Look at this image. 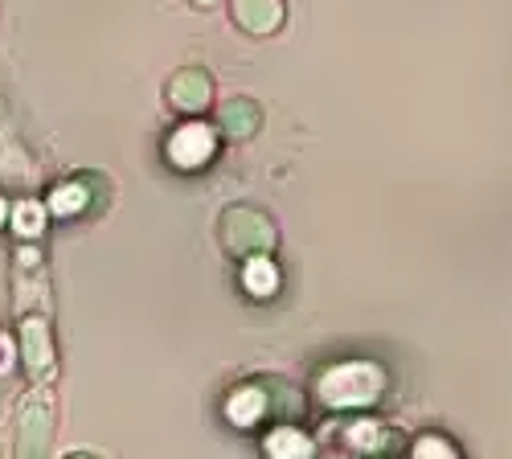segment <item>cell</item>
I'll return each mask as SVG.
<instances>
[{
	"label": "cell",
	"instance_id": "9a60e30c",
	"mask_svg": "<svg viewBox=\"0 0 512 459\" xmlns=\"http://www.w3.org/2000/svg\"><path fill=\"white\" fill-rule=\"evenodd\" d=\"M349 443L361 447V451H381V443H386V431H381V423H357L349 431Z\"/></svg>",
	"mask_w": 512,
	"mask_h": 459
},
{
	"label": "cell",
	"instance_id": "ac0fdd59",
	"mask_svg": "<svg viewBox=\"0 0 512 459\" xmlns=\"http://www.w3.org/2000/svg\"><path fill=\"white\" fill-rule=\"evenodd\" d=\"M5 214H9V210H5V201H0V222H5Z\"/></svg>",
	"mask_w": 512,
	"mask_h": 459
},
{
	"label": "cell",
	"instance_id": "8992f818",
	"mask_svg": "<svg viewBox=\"0 0 512 459\" xmlns=\"http://www.w3.org/2000/svg\"><path fill=\"white\" fill-rule=\"evenodd\" d=\"M271 390V378H259V382H246V386H238L234 394H230V402H226V414L238 423V427H259V423H267L271 414H295V410H287V406H279L275 402V394H267Z\"/></svg>",
	"mask_w": 512,
	"mask_h": 459
},
{
	"label": "cell",
	"instance_id": "5b68a950",
	"mask_svg": "<svg viewBox=\"0 0 512 459\" xmlns=\"http://www.w3.org/2000/svg\"><path fill=\"white\" fill-rule=\"evenodd\" d=\"M164 99L181 115H201L213 107V74L205 66H181L164 87Z\"/></svg>",
	"mask_w": 512,
	"mask_h": 459
},
{
	"label": "cell",
	"instance_id": "2e32d148",
	"mask_svg": "<svg viewBox=\"0 0 512 459\" xmlns=\"http://www.w3.org/2000/svg\"><path fill=\"white\" fill-rule=\"evenodd\" d=\"M62 459H103V455H95V451H70V455H62Z\"/></svg>",
	"mask_w": 512,
	"mask_h": 459
},
{
	"label": "cell",
	"instance_id": "9c48e42d",
	"mask_svg": "<svg viewBox=\"0 0 512 459\" xmlns=\"http://www.w3.org/2000/svg\"><path fill=\"white\" fill-rule=\"evenodd\" d=\"M218 128H222L226 140H250L254 132L263 128V107L254 99H246V95L226 99L222 111H218Z\"/></svg>",
	"mask_w": 512,
	"mask_h": 459
},
{
	"label": "cell",
	"instance_id": "8fae6325",
	"mask_svg": "<svg viewBox=\"0 0 512 459\" xmlns=\"http://www.w3.org/2000/svg\"><path fill=\"white\" fill-rule=\"evenodd\" d=\"M87 185H91V177H74V181L58 185V189H54V197H50V210H54V214L95 210V197H87Z\"/></svg>",
	"mask_w": 512,
	"mask_h": 459
},
{
	"label": "cell",
	"instance_id": "e0dca14e",
	"mask_svg": "<svg viewBox=\"0 0 512 459\" xmlns=\"http://www.w3.org/2000/svg\"><path fill=\"white\" fill-rule=\"evenodd\" d=\"M189 5H197V9H218L222 0H189Z\"/></svg>",
	"mask_w": 512,
	"mask_h": 459
},
{
	"label": "cell",
	"instance_id": "30bf717a",
	"mask_svg": "<svg viewBox=\"0 0 512 459\" xmlns=\"http://www.w3.org/2000/svg\"><path fill=\"white\" fill-rule=\"evenodd\" d=\"M267 455L271 459H312L316 455V447H312V439L300 431V427H291V423H283V427H275L271 435H267Z\"/></svg>",
	"mask_w": 512,
	"mask_h": 459
},
{
	"label": "cell",
	"instance_id": "d6986e66",
	"mask_svg": "<svg viewBox=\"0 0 512 459\" xmlns=\"http://www.w3.org/2000/svg\"><path fill=\"white\" fill-rule=\"evenodd\" d=\"M0 459H5V451H0Z\"/></svg>",
	"mask_w": 512,
	"mask_h": 459
},
{
	"label": "cell",
	"instance_id": "4fadbf2b",
	"mask_svg": "<svg viewBox=\"0 0 512 459\" xmlns=\"http://www.w3.org/2000/svg\"><path fill=\"white\" fill-rule=\"evenodd\" d=\"M13 226H17V234H21V238H37V234H41V226H46V210H41V205L21 201L17 210H13Z\"/></svg>",
	"mask_w": 512,
	"mask_h": 459
},
{
	"label": "cell",
	"instance_id": "52a82bcc",
	"mask_svg": "<svg viewBox=\"0 0 512 459\" xmlns=\"http://www.w3.org/2000/svg\"><path fill=\"white\" fill-rule=\"evenodd\" d=\"M213 152H218V136L197 119L181 123V128L173 132V140H168V160H173L177 169H201Z\"/></svg>",
	"mask_w": 512,
	"mask_h": 459
},
{
	"label": "cell",
	"instance_id": "3957f363",
	"mask_svg": "<svg viewBox=\"0 0 512 459\" xmlns=\"http://www.w3.org/2000/svg\"><path fill=\"white\" fill-rule=\"evenodd\" d=\"M50 447H54V398L50 390H33L21 398L17 410L13 459H50Z\"/></svg>",
	"mask_w": 512,
	"mask_h": 459
},
{
	"label": "cell",
	"instance_id": "7a4b0ae2",
	"mask_svg": "<svg viewBox=\"0 0 512 459\" xmlns=\"http://www.w3.org/2000/svg\"><path fill=\"white\" fill-rule=\"evenodd\" d=\"M218 230H222L226 255H234V259H263L279 246V230H275L271 214L259 210V205H246V201L230 205L218 222Z\"/></svg>",
	"mask_w": 512,
	"mask_h": 459
},
{
	"label": "cell",
	"instance_id": "5bb4252c",
	"mask_svg": "<svg viewBox=\"0 0 512 459\" xmlns=\"http://www.w3.org/2000/svg\"><path fill=\"white\" fill-rule=\"evenodd\" d=\"M414 459H459L455 443H447L443 435H422L414 443Z\"/></svg>",
	"mask_w": 512,
	"mask_h": 459
},
{
	"label": "cell",
	"instance_id": "ba28073f",
	"mask_svg": "<svg viewBox=\"0 0 512 459\" xmlns=\"http://www.w3.org/2000/svg\"><path fill=\"white\" fill-rule=\"evenodd\" d=\"M230 13H234V25L250 37H271L283 29V17H287V5L283 0H230Z\"/></svg>",
	"mask_w": 512,
	"mask_h": 459
},
{
	"label": "cell",
	"instance_id": "7c38bea8",
	"mask_svg": "<svg viewBox=\"0 0 512 459\" xmlns=\"http://www.w3.org/2000/svg\"><path fill=\"white\" fill-rule=\"evenodd\" d=\"M242 283H246V291H250V296L267 300V296H275V287H279V271H275V263H271L267 255H263V259H246Z\"/></svg>",
	"mask_w": 512,
	"mask_h": 459
},
{
	"label": "cell",
	"instance_id": "6da1fadb",
	"mask_svg": "<svg viewBox=\"0 0 512 459\" xmlns=\"http://www.w3.org/2000/svg\"><path fill=\"white\" fill-rule=\"evenodd\" d=\"M386 390V373L373 361H345L324 369L320 378V402L332 410H357V406H373Z\"/></svg>",
	"mask_w": 512,
	"mask_h": 459
},
{
	"label": "cell",
	"instance_id": "277c9868",
	"mask_svg": "<svg viewBox=\"0 0 512 459\" xmlns=\"http://www.w3.org/2000/svg\"><path fill=\"white\" fill-rule=\"evenodd\" d=\"M17 341H21V365L33 382L54 378V332L46 312H25L17 320Z\"/></svg>",
	"mask_w": 512,
	"mask_h": 459
}]
</instances>
